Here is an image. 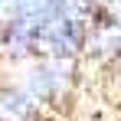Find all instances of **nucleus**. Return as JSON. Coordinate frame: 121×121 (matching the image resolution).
Listing matches in <instances>:
<instances>
[{
    "label": "nucleus",
    "instance_id": "f257e3e1",
    "mask_svg": "<svg viewBox=\"0 0 121 121\" xmlns=\"http://www.w3.org/2000/svg\"><path fill=\"white\" fill-rule=\"evenodd\" d=\"M30 101L20 92H0V121H26Z\"/></svg>",
    "mask_w": 121,
    "mask_h": 121
},
{
    "label": "nucleus",
    "instance_id": "f03ea898",
    "mask_svg": "<svg viewBox=\"0 0 121 121\" xmlns=\"http://www.w3.org/2000/svg\"><path fill=\"white\" fill-rule=\"evenodd\" d=\"M98 3H115V0H98Z\"/></svg>",
    "mask_w": 121,
    "mask_h": 121
}]
</instances>
